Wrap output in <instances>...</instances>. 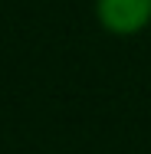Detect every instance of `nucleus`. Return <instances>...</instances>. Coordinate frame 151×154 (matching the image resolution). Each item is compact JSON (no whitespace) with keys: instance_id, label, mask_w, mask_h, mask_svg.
<instances>
[{"instance_id":"1","label":"nucleus","mask_w":151,"mask_h":154,"mask_svg":"<svg viewBox=\"0 0 151 154\" xmlns=\"http://www.w3.org/2000/svg\"><path fill=\"white\" fill-rule=\"evenodd\" d=\"M95 17L105 33L135 36L151 23V0H95Z\"/></svg>"}]
</instances>
